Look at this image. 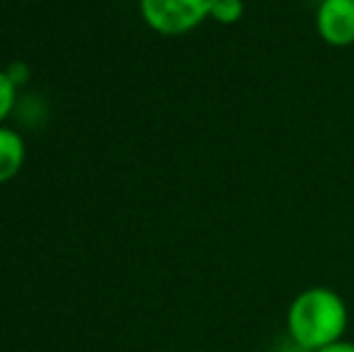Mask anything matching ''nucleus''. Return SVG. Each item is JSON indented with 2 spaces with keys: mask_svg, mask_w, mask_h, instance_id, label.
I'll return each mask as SVG.
<instances>
[{
  "mask_svg": "<svg viewBox=\"0 0 354 352\" xmlns=\"http://www.w3.org/2000/svg\"><path fill=\"white\" fill-rule=\"evenodd\" d=\"M347 304L330 287H308L299 292L287 311L289 340L306 352L340 343L347 331Z\"/></svg>",
  "mask_w": 354,
  "mask_h": 352,
  "instance_id": "obj_1",
  "label": "nucleus"
},
{
  "mask_svg": "<svg viewBox=\"0 0 354 352\" xmlns=\"http://www.w3.org/2000/svg\"><path fill=\"white\" fill-rule=\"evenodd\" d=\"M140 17L162 37H181L210 19L212 0H138Z\"/></svg>",
  "mask_w": 354,
  "mask_h": 352,
  "instance_id": "obj_2",
  "label": "nucleus"
},
{
  "mask_svg": "<svg viewBox=\"0 0 354 352\" xmlns=\"http://www.w3.org/2000/svg\"><path fill=\"white\" fill-rule=\"evenodd\" d=\"M316 29L328 46H354V0H321L316 5Z\"/></svg>",
  "mask_w": 354,
  "mask_h": 352,
  "instance_id": "obj_3",
  "label": "nucleus"
},
{
  "mask_svg": "<svg viewBox=\"0 0 354 352\" xmlns=\"http://www.w3.org/2000/svg\"><path fill=\"white\" fill-rule=\"evenodd\" d=\"M27 157L24 138L15 128L0 126V183L12 181L19 174Z\"/></svg>",
  "mask_w": 354,
  "mask_h": 352,
  "instance_id": "obj_4",
  "label": "nucleus"
},
{
  "mask_svg": "<svg viewBox=\"0 0 354 352\" xmlns=\"http://www.w3.org/2000/svg\"><path fill=\"white\" fill-rule=\"evenodd\" d=\"M246 12L243 0H212L210 19L217 24H236Z\"/></svg>",
  "mask_w": 354,
  "mask_h": 352,
  "instance_id": "obj_5",
  "label": "nucleus"
},
{
  "mask_svg": "<svg viewBox=\"0 0 354 352\" xmlns=\"http://www.w3.org/2000/svg\"><path fill=\"white\" fill-rule=\"evenodd\" d=\"M15 102H17V85L10 80L8 71H0V126L12 113Z\"/></svg>",
  "mask_w": 354,
  "mask_h": 352,
  "instance_id": "obj_6",
  "label": "nucleus"
},
{
  "mask_svg": "<svg viewBox=\"0 0 354 352\" xmlns=\"http://www.w3.org/2000/svg\"><path fill=\"white\" fill-rule=\"evenodd\" d=\"M8 75H10V80L19 87V85H24V82H27L29 71H27V66H24V63H12V66L8 68Z\"/></svg>",
  "mask_w": 354,
  "mask_h": 352,
  "instance_id": "obj_7",
  "label": "nucleus"
},
{
  "mask_svg": "<svg viewBox=\"0 0 354 352\" xmlns=\"http://www.w3.org/2000/svg\"><path fill=\"white\" fill-rule=\"evenodd\" d=\"M316 352H354V343H347V340H340V343H333L328 348H321Z\"/></svg>",
  "mask_w": 354,
  "mask_h": 352,
  "instance_id": "obj_8",
  "label": "nucleus"
},
{
  "mask_svg": "<svg viewBox=\"0 0 354 352\" xmlns=\"http://www.w3.org/2000/svg\"><path fill=\"white\" fill-rule=\"evenodd\" d=\"M318 3H321V0H316V5H318Z\"/></svg>",
  "mask_w": 354,
  "mask_h": 352,
  "instance_id": "obj_9",
  "label": "nucleus"
}]
</instances>
